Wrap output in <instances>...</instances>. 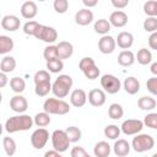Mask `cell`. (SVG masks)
<instances>
[{"mask_svg":"<svg viewBox=\"0 0 157 157\" xmlns=\"http://www.w3.org/2000/svg\"><path fill=\"white\" fill-rule=\"evenodd\" d=\"M13 49V40L7 36H0V54H6Z\"/></svg>","mask_w":157,"mask_h":157,"instance_id":"cell-28","label":"cell"},{"mask_svg":"<svg viewBox=\"0 0 157 157\" xmlns=\"http://www.w3.org/2000/svg\"><path fill=\"white\" fill-rule=\"evenodd\" d=\"M110 22L105 18H99L94 22V31L96 33L98 34H103V36H107V33L110 31Z\"/></svg>","mask_w":157,"mask_h":157,"instance_id":"cell-25","label":"cell"},{"mask_svg":"<svg viewBox=\"0 0 157 157\" xmlns=\"http://www.w3.org/2000/svg\"><path fill=\"white\" fill-rule=\"evenodd\" d=\"M108 115L110 119H120L124 115V109L119 103H112L108 108Z\"/></svg>","mask_w":157,"mask_h":157,"instance_id":"cell-27","label":"cell"},{"mask_svg":"<svg viewBox=\"0 0 157 157\" xmlns=\"http://www.w3.org/2000/svg\"><path fill=\"white\" fill-rule=\"evenodd\" d=\"M50 91H52V83H50V82L36 85V88H34L36 94L39 96V97H45Z\"/></svg>","mask_w":157,"mask_h":157,"instance_id":"cell-39","label":"cell"},{"mask_svg":"<svg viewBox=\"0 0 157 157\" xmlns=\"http://www.w3.org/2000/svg\"><path fill=\"white\" fill-rule=\"evenodd\" d=\"M112 5L117 9H124L129 5V0H112Z\"/></svg>","mask_w":157,"mask_h":157,"instance_id":"cell-49","label":"cell"},{"mask_svg":"<svg viewBox=\"0 0 157 157\" xmlns=\"http://www.w3.org/2000/svg\"><path fill=\"white\" fill-rule=\"evenodd\" d=\"M118 63H119V65L125 66V67L131 66L135 63V55H134V53L130 52V50H123V52H120L119 55H118Z\"/></svg>","mask_w":157,"mask_h":157,"instance_id":"cell-22","label":"cell"},{"mask_svg":"<svg viewBox=\"0 0 157 157\" xmlns=\"http://www.w3.org/2000/svg\"><path fill=\"white\" fill-rule=\"evenodd\" d=\"M10 87H11V90H12L13 92L21 93V92H23L25 88H26V82H25V80H23L22 77L16 76V77H12V78L10 80Z\"/></svg>","mask_w":157,"mask_h":157,"instance_id":"cell-30","label":"cell"},{"mask_svg":"<svg viewBox=\"0 0 157 157\" xmlns=\"http://www.w3.org/2000/svg\"><path fill=\"white\" fill-rule=\"evenodd\" d=\"M99 74H101V71H99V69H98L96 65L92 66V67H90L88 70H86V71L83 72L85 77L88 78V80H94V78H97V77L99 76Z\"/></svg>","mask_w":157,"mask_h":157,"instance_id":"cell-45","label":"cell"},{"mask_svg":"<svg viewBox=\"0 0 157 157\" xmlns=\"http://www.w3.org/2000/svg\"><path fill=\"white\" fill-rule=\"evenodd\" d=\"M148 45L151 49L157 50V32L151 33V36L148 37Z\"/></svg>","mask_w":157,"mask_h":157,"instance_id":"cell-48","label":"cell"},{"mask_svg":"<svg viewBox=\"0 0 157 157\" xmlns=\"http://www.w3.org/2000/svg\"><path fill=\"white\" fill-rule=\"evenodd\" d=\"M86 101H87V94L81 88H76L71 92L70 94V102L74 107L76 108H80V107H83L86 104Z\"/></svg>","mask_w":157,"mask_h":157,"instance_id":"cell-16","label":"cell"},{"mask_svg":"<svg viewBox=\"0 0 157 157\" xmlns=\"http://www.w3.org/2000/svg\"><path fill=\"white\" fill-rule=\"evenodd\" d=\"M144 29L146 32H157V18L156 17H147L144 22Z\"/></svg>","mask_w":157,"mask_h":157,"instance_id":"cell-40","label":"cell"},{"mask_svg":"<svg viewBox=\"0 0 157 157\" xmlns=\"http://www.w3.org/2000/svg\"><path fill=\"white\" fill-rule=\"evenodd\" d=\"M117 44L121 49H129L134 43V36L130 32H120L115 39Z\"/></svg>","mask_w":157,"mask_h":157,"instance_id":"cell-19","label":"cell"},{"mask_svg":"<svg viewBox=\"0 0 157 157\" xmlns=\"http://www.w3.org/2000/svg\"><path fill=\"white\" fill-rule=\"evenodd\" d=\"M44 157H63V156L60 155V152H58L55 150H50L44 153Z\"/></svg>","mask_w":157,"mask_h":157,"instance_id":"cell-50","label":"cell"},{"mask_svg":"<svg viewBox=\"0 0 157 157\" xmlns=\"http://www.w3.org/2000/svg\"><path fill=\"white\" fill-rule=\"evenodd\" d=\"M87 157H91V156H90V155H88V156H87Z\"/></svg>","mask_w":157,"mask_h":157,"instance_id":"cell-55","label":"cell"},{"mask_svg":"<svg viewBox=\"0 0 157 157\" xmlns=\"http://www.w3.org/2000/svg\"><path fill=\"white\" fill-rule=\"evenodd\" d=\"M66 135L70 140V142H77L81 139V130L77 126H69L66 128Z\"/></svg>","mask_w":157,"mask_h":157,"instance_id":"cell-35","label":"cell"},{"mask_svg":"<svg viewBox=\"0 0 157 157\" xmlns=\"http://www.w3.org/2000/svg\"><path fill=\"white\" fill-rule=\"evenodd\" d=\"M104 135L110 139V140H115L119 137L120 135V128L118 125H114V124H110V125H107L104 128Z\"/></svg>","mask_w":157,"mask_h":157,"instance_id":"cell-34","label":"cell"},{"mask_svg":"<svg viewBox=\"0 0 157 157\" xmlns=\"http://www.w3.org/2000/svg\"><path fill=\"white\" fill-rule=\"evenodd\" d=\"M70 155H71V157H87V156H88V153L85 151V148H82V147H80V146L72 147Z\"/></svg>","mask_w":157,"mask_h":157,"instance_id":"cell-47","label":"cell"},{"mask_svg":"<svg viewBox=\"0 0 157 157\" xmlns=\"http://www.w3.org/2000/svg\"><path fill=\"white\" fill-rule=\"evenodd\" d=\"M109 22L112 26L117 27V28H121L128 23V15L124 11L117 10L114 12L110 13L109 16Z\"/></svg>","mask_w":157,"mask_h":157,"instance_id":"cell-15","label":"cell"},{"mask_svg":"<svg viewBox=\"0 0 157 157\" xmlns=\"http://www.w3.org/2000/svg\"><path fill=\"white\" fill-rule=\"evenodd\" d=\"M93 153L96 157H109L110 155V146L105 141H99L93 147Z\"/></svg>","mask_w":157,"mask_h":157,"instance_id":"cell-23","label":"cell"},{"mask_svg":"<svg viewBox=\"0 0 157 157\" xmlns=\"http://www.w3.org/2000/svg\"><path fill=\"white\" fill-rule=\"evenodd\" d=\"M2 146H4V150L6 152V155L9 157L13 156L15 152H16V142L12 137H9V136H5L2 139Z\"/></svg>","mask_w":157,"mask_h":157,"instance_id":"cell-32","label":"cell"},{"mask_svg":"<svg viewBox=\"0 0 157 157\" xmlns=\"http://www.w3.org/2000/svg\"><path fill=\"white\" fill-rule=\"evenodd\" d=\"M16 67V60L15 58L12 56H4L1 59V63H0V70L1 72L4 74H7V72H12Z\"/></svg>","mask_w":157,"mask_h":157,"instance_id":"cell-24","label":"cell"},{"mask_svg":"<svg viewBox=\"0 0 157 157\" xmlns=\"http://www.w3.org/2000/svg\"><path fill=\"white\" fill-rule=\"evenodd\" d=\"M101 86L109 94H114V93H118L120 91L121 83H120V80L118 77H115L114 75L105 74L101 78Z\"/></svg>","mask_w":157,"mask_h":157,"instance_id":"cell-6","label":"cell"},{"mask_svg":"<svg viewBox=\"0 0 157 157\" xmlns=\"http://www.w3.org/2000/svg\"><path fill=\"white\" fill-rule=\"evenodd\" d=\"M94 65H96L94 60H93L92 58H90V56L82 58V59L80 60V63H78V67H80V70H81L82 72H85L86 70H88L90 67H92V66H94Z\"/></svg>","mask_w":157,"mask_h":157,"instance_id":"cell-43","label":"cell"},{"mask_svg":"<svg viewBox=\"0 0 157 157\" xmlns=\"http://www.w3.org/2000/svg\"><path fill=\"white\" fill-rule=\"evenodd\" d=\"M155 146V140L151 135L148 134H140V135H136L134 139H132V142H131V147L134 148L135 152H146V151H150L152 147Z\"/></svg>","mask_w":157,"mask_h":157,"instance_id":"cell-4","label":"cell"},{"mask_svg":"<svg viewBox=\"0 0 157 157\" xmlns=\"http://www.w3.org/2000/svg\"><path fill=\"white\" fill-rule=\"evenodd\" d=\"M113 151L118 157H125L130 152V144L124 139H118L113 146Z\"/></svg>","mask_w":157,"mask_h":157,"instance_id":"cell-20","label":"cell"},{"mask_svg":"<svg viewBox=\"0 0 157 157\" xmlns=\"http://www.w3.org/2000/svg\"><path fill=\"white\" fill-rule=\"evenodd\" d=\"M93 21V12L90 9H81L75 13V22L80 26H87Z\"/></svg>","mask_w":157,"mask_h":157,"instance_id":"cell-13","label":"cell"},{"mask_svg":"<svg viewBox=\"0 0 157 157\" xmlns=\"http://www.w3.org/2000/svg\"><path fill=\"white\" fill-rule=\"evenodd\" d=\"M34 37L37 39H40L45 43H54L58 39V32L55 28L49 27V26H44V25H39V27L37 28Z\"/></svg>","mask_w":157,"mask_h":157,"instance_id":"cell-7","label":"cell"},{"mask_svg":"<svg viewBox=\"0 0 157 157\" xmlns=\"http://www.w3.org/2000/svg\"><path fill=\"white\" fill-rule=\"evenodd\" d=\"M37 12H38V7L34 1H25L21 6V15L23 18L32 20L36 17Z\"/></svg>","mask_w":157,"mask_h":157,"instance_id":"cell-17","label":"cell"},{"mask_svg":"<svg viewBox=\"0 0 157 157\" xmlns=\"http://www.w3.org/2000/svg\"><path fill=\"white\" fill-rule=\"evenodd\" d=\"M33 124H34V120L32 117L27 114H20V115L11 117L6 120L5 130L9 134L17 132V131H26V130H29Z\"/></svg>","mask_w":157,"mask_h":157,"instance_id":"cell-1","label":"cell"},{"mask_svg":"<svg viewBox=\"0 0 157 157\" xmlns=\"http://www.w3.org/2000/svg\"><path fill=\"white\" fill-rule=\"evenodd\" d=\"M136 59H137V63L141 64V65H147L152 61V54L148 49L146 48H142L137 52V55H136Z\"/></svg>","mask_w":157,"mask_h":157,"instance_id":"cell-29","label":"cell"},{"mask_svg":"<svg viewBox=\"0 0 157 157\" xmlns=\"http://www.w3.org/2000/svg\"><path fill=\"white\" fill-rule=\"evenodd\" d=\"M43 56L47 60V63L52 61L54 59H59L58 58V48H56V45H48L43 52Z\"/></svg>","mask_w":157,"mask_h":157,"instance_id":"cell-36","label":"cell"},{"mask_svg":"<svg viewBox=\"0 0 157 157\" xmlns=\"http://www.w3.org/2000/svg\"><path fill=\"white\" fill-rule=\"evenodd\" d=\"M117 42L112 36H103L98 42V49L102 54H112L115 50Z\"/></svg>","mask_w":157,"mask_h":157,"instance_id":"cell-10","label":"cell"},{"mask_svg":"<svg viewBox=\"0 0 157 157\" xmlns=\"http://www.w3.org/2000/svg\"><path fill=\"white\" fill-rule=\"evenodd\" d=\"M137 105H139V108L142 109V110H152V109L156 108V101H155V98H152V97L144 96V97L139 98Z\"/></svg>","mask_w":157,"mask_h":157,"instance_id":"cell-26","label":"cell"},{"mask_svg":"<svg viewBox=\"0 0 157 157\" xmlns=\"http://www.w3.org/2000/svg\"><path fill=\"white\" fill-rule=\"evenodd\" d=\"M88 102L93 107H102L105 103V93L102 90L93 88L88 93Z\"/></svg>","mask_w":157,"mask_h":157,"instance_id":"cell-12","label":"cell"},{"mask_svg":"<svg viewBox=\"0 0 157 157\" xmlns=\"http://www.w3.org/2000/svg\"><path fill=\"white\" fill-rule=\"evenodd\" d=\"M6 83H7V76H6V74L1 72L0 74V87L4 88L6 86Z\"/></svg>","mask_w":157,"mask_h":157,"instance_id":"cell-52","label":"cell"},{"mask_svg":"<svg viewBox=\"0 0 157 157\" xmlns=\"http://www.w3.org/2000/svg\"><path fill=\"white\" fill-rule=\"evenodd\" d=\"M47 69L49 72H53V74L60 72L64 69V63L60 59H54V60L47 63Z\"/></svg>","mask_w":157,"mask_h":157,"instance_id":"cell-37","label":"cell"},{"mask_svg":"<svg viewBox=\"0 0 157 157\" xmlns=\"http://www.w3.org/2000/svg\"><path fill=\"white\" fill-rule=\"evenodd\" d=\"M151 157H157V152H156V153H153V155H152Z\"/></svg>","mask_w":157,"mask_h":157,"instance_id":"cell-54","label":"cell"},{"mask_svg":"<svg viewBox=\"0 0 157 157\" xmlns=\"http://www.w3.org/2000/svg\"><path fill=\"white\" fill-rule=\"evenodd\" d=\"M150 71H151L155 76H157V61L151 64V66H150Z\"/></svg>","mask_w":157,"mask_h":157,"instance_id":"cell-53","label":"cell"},{"mask_svg":"<svg viewBox=\"0 0 157 157\" xmlns=\"http://www.w3.org/2000/svg\"><path fill=\"white\" fill-rule=\"evenodd\" d=\"M72 87V78L69 75H60L52 85V92L58 98H64L69 94Z\"/></svg>","mask_w":157,"mask_h":157,"instance_id":"cell-2","label":"cell"},{"mask_svg":"<svg viewBox=\"0 0 157 157\" xmlns=\"http://www.w3.org/2000/svg\"><path fill=\"white\" fill-rule=\"evenodd\" d=\"M124 90L126 91V93L129 94H135L140 91V82L136 77L134 76H129L125 78L124 81Z\"/></svg>","mask_w":157,"mask_h":157,"instance_id":"cell-21","label":"cell"},{"mask_svg":"<svg viewBox=\"0 0 157 157\" xmlns=\"http://www.w3.org/2000/svg\"><path fill=\"white\" fill-rule=\"evenodd\" d=\"M144 128V121L139 120V119H128L125 121H123L120 130L125 134V135H135L137 132H140Z\"/></svg>","mask_w":157,"mask_h":157,"instance_id":"cell-9","label":"cell"},{"mask_svg":"<svg viewBox=\"0 0 157 157\" xmlns=\"http://www.w3.org/2000/svg\"><path fill=\"white\" fill-rule=\"evenodd\" d=\"M34 120V124L38 126V128H44V126H48L52 121L50 119V115L45 112H42V113H38L36 114V117L33 118Z\"/></svg>","mask_w":157,"mask_h":157,"instance_id":"cell-31","label":"cell"},{"mask_svg":"<svg viewBox=\"0 0 157 157\" xmlns=\"http://www.w3.org/2000/svg\"><path fill=\"white\" fill-rule=\"evenodd\" d=\"M38 27H39V23L37 21H28L23 25V32L27 36H34Z\"/></svg>","mask_w":157,"mask_h":157,"instance_id":"cell-41","label":"cell"},{"mask_svg":"<svg viewBox=\"0 0 157 157\" xmlns=\"http://www.w3.org/2000/svg\"><path fill=\"white\" fill-rule=\"evenodd\" d=\"M52 144L55 151L65 152L70 146V140L65 130H54L52 134Z\"/></svg>","mask_w":157,"mask_h":157,"instance_id":"cell-5","label":"cell"},{"mask_svg":"<svg viewBox=\"0 0 157 157\" xmlns=\"http://www.w3.org/2000/svg\"><path fill=\"white\" fill-rule=\"evenodd\" d=\"M146 87H147V90H148L152 94L157 96V76L148 78L147 82H146Z\"/></svg>","mask_w":157,"mask_h":157,"instance_id":"cell-46","label":"cell"},{"mask_svg":"<svg viewBox=\"0 0 157 157\" xmlns=\"http://www.w3.org/2000/svg\"><path fill=\"white\" fill-rule=\"evenodd\" d=\"M10 108L16 113H25L28 109V102L23 96H13L10 99Z\"/></svg>","mask_w":157,"mask_h":157,"instance_id":"cell-11","label":"cell"},{"mask_svg":"<svg viewBox=\"0 0 157 157\" xmlns=\"http://www.w3.org/2000/svg\"><path fill=\"white\" fill-rule=\"evenodd\" d=\"M43 109L48 114H58V115H64L70 112V105L63 99L58 98H47L45 102L43 103Z\"/></svg>","mask_w":157,"mask_h":157,"instance_id":"cell-3","label":"cell"},{"mask_svg":"<svg viewBox=\"0 0 157 157\" xmlns=\"http://www.w3.org/2000/svg\"><path fill=\"white\" fill-rule=\"evenodd\" d=\"M69 9V1L67 0H55L54 1V10L58 13H65Z\"/></svg>","mask_w":157,"mask_h":157,"instance_id":"cell-44","label":"cell"},{"mask_svg":"<svg viewBox=\"0 0 157 157\" xmlns=\"http://www.w3.org/2000/svg\"><path fill=\"white\" fill-rule=\"evenodd\" d=\"M56 48H58V58H59L60 60H63V59H69V58L72 55V53H74V47H72V44L69 43V42H65V40L59 42V43L56 44Z\"/></svg>","mask_w":157,"mask_h":157,"instance_id":"cell-18","label":"cell"},{"mask_svg":"<svg viewBox=\"0 0 157 157\" xmlns=\"http://www.w3.org/2000/svg\"><path fill=\"white\" fill-rule=\"evenodd\" d=\"M144 12L148 17L157 16V0H150L144 4Z\"/></svg>","mask_w":157,"mask_h":157,"instance_id":"cell-33","label":"cell"},{"mask_svg":"<svg viewBox=\"0 0 157 157\" xmlns=\"http://www.w3.org/2000/svg\"><path fill=\"white\" fill-rule=\"evenodd\" d=\"M144 125L151 129H157V113H150L144 119Z\"/></svg>","mask_w":157,"mask_h":157,"instance_id":"cell-42","label":"cell"},{"mask_svg":"<svg viewBox=\"0 0 157 157\" xmlns=\"http://www.w3.org/2000/svg\"><path fill=\"white\" fill-rule=\"evenodd\" d=\"M34 83L36 85H39V83H45V82H50V75H49V71L47 70H39L36 72L34 75Z\"/></svg>","mask_w":157,"mask_h":157,"instance_id":"cell-38","label":"cell"},{"mask_svg":"<svg viewBox=\"0 0 157 157\" xmlns=\"http://www.w3.org/2000/svg\"><path fill=\"white\" fill-rule=\"evenodd\" d=\"M20 18L15 15H6L2 17L1 20V27L5 29V31H10V32H13L16 29L20 28Z\"/></svg>","mask_w":157,"mask_h":157,"instance_id":"cell-14","label":"cell"},{"mask_svg":"<svg viewBox=\"0 0 157 157\" xmlns=\"http://www.w3.org/2000/svg\"><path fill=\"white\" fill-rule=\"evenodd\" d=\"M49 140V132L47 129L44 128H39L37 130H34L31 135V144L34 148L40 150L45 146V144Z\"/></svg>","mask_w":157,"mask_h":157,"instance_id":"cell-8","label":"cell"},{"mask_svg":"<svg viewBox=\"0 0 157 157\" xmlns=\"http://www.w3.org/2000/svg\"><path fill=\"white\" fill-rule=\"evenodd\" d=\"M82 4L86 6V7H93V6H96L97 4H98V1L97 0H83L82 1Z\"/></svg>","mask_w":157,"mask_h":157,"instance_id":"cell-51","label":"cell"}]
</instances>
